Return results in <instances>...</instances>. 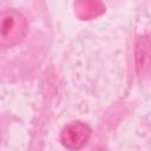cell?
<instances>
[{
	"mask_svg": "<svg viewBox=\"0 0 151 151\" xmlns=\"http://www.w3.org/2000/svg\"><path fill=\"white\" fill-rule=\"evenodd\" d=\"M27 29V20L19 11H4L0 20V45L2 47H12L17 45L24 39Z\"/></svg>",
	"mask_w": 151,
	"mask_h": 151,
	"instance_id": "obj_1",
	"label": "cell"
},
{
	"mask_svg": "<svg viewBox=\"0 0 151 151\" xmlns=\"http://www.w3.org/2000/svg\"><path fill=\"white\" fill-rule=\"evenodd\" d=\"M91 133L92 130L87 124L83 122H73L63 129L60 142L67 150H80L87 144Z\"/></svg>",
	"mask_w": 151,
	"mask_h": 151,
	"instance_id": "obj_2",
	"label": "cell"
},
{
	"mask_svg": "<svg viewBox=\"0 0 151 151\" xmlns=\"http://www.w3.org/2000/svg\"><path fill=\"white\" fill-rule=\"evenodd\" d=\"M105 12V5L101 0H76L74 13L81 20H91Z\"/></svg>",
	"mask_w": 151,
	"mask_h": 151,
	"instance_id": "obj_3",
	"label": "cell"
}]
</instances>
